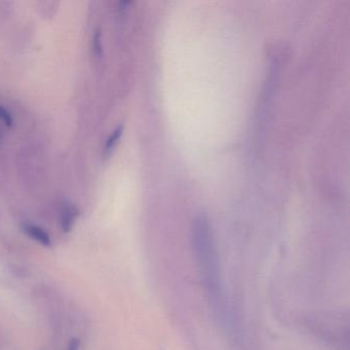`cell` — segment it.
Here are the masks:
<instances>
[{
    "label": "cell",
    "mask_w": 350,
    "mask_h": 350,
    "mask_svg": "<svg viewBox=\"0 0 350 350\" xmlns=\"http://www.w3.org/2000/svg\"><path fill=\"white\" fill-rule=\"evenodd\" d=\"M192 243L196 263L202 282L213 308H221L220 267L210 224L206 217L200 216L194 220L192 229Z\"/></svg>",
    "instance_id": "1"
},
{
    "label": "cell",
    "mask_w": 350,
    "mask_h": 350,
    "mask_svg": "<svg viewBox=\"0 0 350 350\" xmlns=\"http://www.w3.org/2000/svg\"><path fill=\"white\" fill-rule=\"evenodd\" d=\"M81 341L79 338H72L69 342L67 350H79L81 349Z\"/></svg>",
    "instance_id": "7"
},
{
    "label": "cell",
    "mask_w": 350,
    "mask_h": 350,
    "mask_svg": "<svg viewBox=\"0 0 350 350\" xmlns=\"http://www.w3.org/2000/svg\"><path fill=\"white\" fill-rule=\"evenodd\" d=\"M101 31L100 29H97L95 31V36H94V51H95V54L98 55V56H101L102 51H103V48H102V40H101Z\"/></svg>",
    "instance_id": "6"
},
{
    "label": "cell",
    "mask_w": 350,
    "mask_h": 350,
    "mask_svg": "<svg viewBox=\"0 0 350 350\" xmlns=\"http://www.w3.org/2000/svg\"><path fill=\"white\" fill-rule=\"evenodd\" d=\"M122 133H124V126H118V128L112 132L109 138L106 141L105 147H104V151H105L106 154H109V153L113 150L114 147L116 146L118 141L122 138Z\"/></svg>",
    "instance_id": "4"
},
{
    "label": "cell",
    "mask_w": 350,
    "mask_h": 350,
    "mask_svg": "<svg viewBox=\"0 0 350 350\" xmlns=\"http://www.w3.org/2000/svg\"><path fill=\"white\" fill-rule=\"evenodd\" d=\"M0 120L7 126H12L14 124L13 116L10 113L9 110L3 106H0Z\"/></svg>",
    "instance_id": "5"
},
{
    "label": "cell",
    "mask_w": 350,
    "mask_h": 350,
    "mask_svg": "<svg viewBox=\"0 0 350 350\" xmlns=\"http://www.w3.org/2000/svg\"><path fill=\"white\" fill-rule=\"evenodd\" d=\"M79 216V210L75 204H66L63 206L62 214H61V228L63 232L68 233L72 230Z\"/></svg>",
    "instance_id": "3"
},
{
    "label": "cell",
    "mask_w": 350,
    "mask_h": 350,
    "mask_svg": "<svg viewBox=\"0 0 350 350\" xmlns=\"http://www.w3.org/2000/svg\"><path fill=\"white\" fill-rule=\"evenodd\" d=\"M22 229L30 239H33L40 245L46 247H50L52 245V239H51L50 234L38 225L32 224V223H23Z\"/></svg>",
    "instance_id": "2"
}]
</instances>
